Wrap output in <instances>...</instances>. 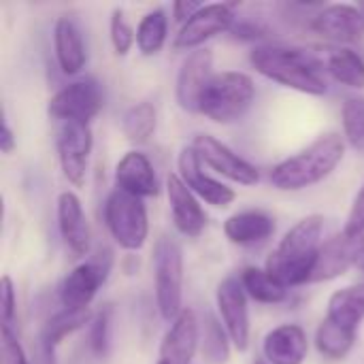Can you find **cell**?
<instances>
[{"label": "cell", "mask_w": 364, "mask_h": 364, "mask_svg": "<svg viewBox=\"0 0 364 364\" xmlns=\"http://www.w3.org/2000/svg\"><path fill=\"white\" fill-rule=\"evenodd\" d=\"M15 322H17L15 286L9 275H2V279H0V328L15 331Z\"/></svg>", "instance_id": "35"}, {"label": "cell", "mask_w": 364, "mask_h": 364, "mask_svg": "<svg viewBox=\"0 0 364 364\" xmlns=\"http://www.w3.org/2000/svg\"><path fill=\"white\" fill-rule=\"evenodd\" d=\"M230 32H232L235 36H239V38H258V36L264 34V30H262L260 26L252 23V21H243V23L235 26Z\"/></svg>", "instance_id": "39"}, {"label": "cell", "mask_w": 364, "mask_h": 364, "mask_svg": "<svg viewBox=\"0 0 364 364\" xmlns=\"http://www.w3.org/2000/svg\"><path fill=\"white\" fill-rule=\"evenodd\" d=\"M215 305L232 346L239 352H245L250 348V309L247 292L239 277H226L224 282H220Z\"/></svg>", "instance_id": "11"}, {"label": "cell", "mask_w": 364, "mask_h": 364, "mask_svg": "<svg viewBox=\"0 0 364 364\" xmlns=\"http://www.w3.org/2000/svg\"><path fill=\"white\" fill-rule=\"evenodd\" d=\"M0 363L2 364H30L28 356L17 339V331L0 328Z\"/></svg>", "instance_id": "36"}, {"label": "cell", "mask_w": 364, "mask_h": 364, "mask_svg": "<svg viewBox=\"0 0 364 364\" xmlns=\"http://www.w3.org/2000/svg\"><path fill=\"white\" fill-rule=\"evenodd\" d=\"M111 346V307H105L96 314L92 328H90V348L98 358L109 354Z\"/></svg>", "instance_id": "33"}, {"label": "cell", "mask_w": 364, "mask_h": 364, "mask_svg": "<svg viewBox=\"0 0 364 364\" xmlns=\"http://www.w3.org/2000/svg\"><path fill=\"white\" fill-rule=\"evenodd\" d=\"M90 322V309H62L51 316L41 333V350L47 360H53L55 348L73 333L83 328Z\"/></svg>", "instance_id": "24"}, {"label": "cell", "mask_w": 364, "mask_h": 364, "mask_svg": "<svg viewBox=\"0 0 364 364\" xmlns=\"http://www.w3.org/2000/svg\"><path fill=\"white\" fill-rule=\"evenodd\" d=\"M254 98L256 85L250 75L239 70L218 73L203 90L198 113L215 124H232L250 111Z\"/></svg>", "instance_id": "4"}, {"label": "cell", "mask_w": 364, "mask_h": 364, "mask_svg": "<svg viewBox=\"0 0 364 364\" xmlns=\"http://www.w3.org/2000/svg\"><path fill=\"white\" fill-rule=\"evenodd\" d=\"M358 6H360V11H363V13H364V4H358Z\"/></svg>", "instance_id": "42"}, {"label": "cell", "mask_w": 364, "mask_h": 364, "mask_svg": "<svg viewBox=\"0 0 364 364\" xmlns=\"http://www.w3.org/2000/svg\"><path fill=\"white\" fill-rule=\"evenodd\" d=\"M177 168H179L181 181L205 203H209L213 207H222V209L228 207L230 203H235V198H237L235 190L205 173V164L200 162V158L192 145L181 149V154L177 158Z\"/></svg>", "instance_id": "14"}, {"label": "cell", "mask_w": 364, "mask_h": 364, "mask_svg": "<svg viewBox=\"0 0 364 364\" xmlns=\"http://www.w3.org/2000/svg\"><path fill=\"white\" fill-rule=\"evenodd\" d=\"M364 256V235L360 232H348L346 228L322 243L318 262L311 275V282H331L343 273H348L352 267L360 264Z\"/></svg>", "instance_id": "10"}, {"label": "cell", "mask_w": 364, "mask_h": 364, "mask_svg": "<svg viewBox=\"0 0 364 364\" xmlns=\"http://www.w3.org/2000/svg\"><path fill=\"white\" fill-rule=\"evenodd\" d=\"M200 346V322L192 309H183L171 324L160 346L158 364H190Z\"/></svg>", "instance_id": "18"}, {"label": "cell", "mask_w": 364, "mask_h": 364, "mask_svg": "<svg viewBox=\"0 0 364 364\" xmlns=\"http://www.w3.org/2000/svg\"><path fill=\"white\" fill-rule=\"evenodd\" d=\"M168 17L162 9H154L139 21L136 28V47L143 55H156L166 43Z\"/></svg>", "instance_id": "31"}, {"label": "cell", "mask_w": 364, "mask_h": 364, "mask_svg": "<svg viewBox=\"0 0 364 364\" xmlns=\"http://www.w3.org/2000/svg\"><path fill=\"white\" fill-rule=\"evenodd\" d=\"M346 141L337 132H328L303 151L282 160L271 171V183L284 192H296L324 181L343 160Z\"/></svg>", "instance_id": "3"}, {"label": "cell", "mask_w": 364, "mask_h": 364, "mask_svg": "<svg viewBox=\"0 0 364 364\" xmlns=\"http://www.w3.org/2000/svg\"><path fill=\"white\" fill-rule=\"evenodd\" d=\"M230 337L222 324V320L213 316H205L200 324V352L209 364H226L230 358Z\"/></svg>", "instance_id": "29"}, {"label": "cell", "mask_w": 364, "mask_h": 364, "mask_svg": "<svg viewBox=\"0 0 364 364\" xmlns=\"http://www.w3.org/2000/svg\"><path fill=\"white\" fill-rule=\"evenodd\" d=\"M105 222L113 241L126 252H139L149 237V220L143 198L113 190L105 203Z\"/></svg>", "instance_id": "6"}, {"label": "cell", "mask_w": 364, "mask_h": 364, "mask_svg": "<svg viewBox=\"0 0 364 364\" xmlns=\"http://www.w3.org/2000/svg\"><path fill=\"white\" fill-rule=\"evenodd\" d=\"M346 141L364 154V96H350L341 109Z\"/></svg>", "instance_id": "32"}, {"label": "cell", "mask_w": 364, "mask_h": 364, "mask_svg": "<svg viewBox=\"0 0 364 364\" xmlns=\"http://www.w3.org/2000/svg\"><path fill=\"white\" fill-rule=\"evenodd\" d=\"M203 9V4L200 2H192V0H177V2H173V19L177 21V23H186L188 19H192L198 11Z\"/></svg>", "instance_id": "38"}, {"label": "cell", "mask_w": 364, "mask_h": 364, "mask_svg": "<svg viewBox=\"0 0 364 364\" xmlns=\"http://www.w3.org/2000/svg\"><path fill=\"white\" fill-rule=\"evenodd\" d=\"M241 284L245 288V292L264 305H277L284 303L288 299V288H284L282 284H277L264 269L258 267H247L241 271Z\"/></svg>", "instance_id": "27"}, {"label": "cell", "mask_w": 364, "mask_h": 364, "mask_svg": "<svg viewBox=\"0 0 364 364\" xmlns=\"http://www.w3.org/2000/svg\"><path fill=\"white\" fill-rule=\"evenodd\" d=\"M307 350V335L299 324H282L262 341V354L269 364H303Z\"/></svg>", "instance_id": "21"}, {"label": "cell", "mask_w": 364, "mask_h": 364, "mask_svg": "<svg viewBox=\"0 0 364 364\" xmlns=\"http://www.w3.org/2000/svg\"><path fill=\"white\" fill-rule=\"evenodd\" d=\"M58 160L68 183L81 188L87 177L90 156L94 147L92 128L87 124L64 122L58 132Z\"/></svg>", "instance_id": "9"}, {"label": "cell", "mask_w": 364, "mask_h": 364, "mask_svg": "<svg viewBox=\"0 0 364 364\" xmlns=\"http://www.w3.org/2000/svg\"><path fill=\"white\" fill-rule=\"evenodd\" d=\"M322 230H324L322 215L303 218L286 232V237L267 258L264 271L284 288L311 282L318 254L322 247Z\"/></svg>", "instance_id": "2"}, {"label": "cell", "mask_w": 364, "mask_h": 364, "mask_svg": "<svg viewBox=\"0 0 364 364\" xmlns=\"http://www.w3.org/2000/svg\"><path fill=\"white\" fill-rule=\"evenodd\" d=\"M109 34H111V45H113V49H115L117 55H126V53L132 49L134 41H136L134 30L130 28V23L126 21L124 13H122L119 9H115V11L111 13Z\"/></svg>", "instance_id": "34"}, {"label": "cell", "mask_w": 364, "mask_h": 364, "mask_svg": "<svg viewBox=\"0 0 364 364\" xmlns=\"http://www.w3.org/2000/svg\"><path fill=\"white\" fill-rule=\"evenodd\" d=\"M105 105V94L98 81L94 79H79L62 90H58L47 105V113L58 122H77L87 124L100 113Z\"/></svg>", "instance_id": "7"}, {"label": "cell", "mask_w": 364, "mask_h": 364, "mask_svg": "<svg viewBox=\"0 0 364 364\" xmlns=\"http://www.w3.org/2000/svg\"><path fill=\"white\" fill-rule=\"evenodd\" d=\"M53 49L58 66L64 75H77L85 66L87 53L81 30L68 17H60L53 26Z\"/></svg>", "instance_id": "22"}, {"label": "cell", "mask_w": 364, "mask_h": 364, "mask_svg": "<svg viewBox=\"0 0 364 364\" xmlns=\"http://www.w3.org/2000/svg\"><path fill=\"white\" fill-rule=\"evenodd\" d=\"M17 147V141H15V134L9 126L6 119H2V132H0V151L2 154H13V149Z\"/></svg>", "instance_id": "40"}, {"label": "cell", "mask_w": 364, "mask_h": 364, "mask_svg": "<svg viewBox=\"0 0 364 364\" xmlns=\"http://www.w3.org/2000/svg\"><path fill=\"white\" fill-rule=\"evenodd\" d=\"M252 66L267 79L309 96L328 92L326 66L309 51L284 45H258L250 53Z\"/></svg>", "instance_id": "1"}, {"label": "cell", "mask_w": 364, "mask_h": 364, "mask_svg": "<svg viewBox=\"0 0 364 364\" xmlns=\"http://www.w3.org/2000/svg\"><path fill=\"white\" fill-rule=\"evenodd\" d=\"M213 66V53L207 47H200L192 51L177 75V102L183 111L188 113H198L200 109V96L209 79L213 77L211 73Z\"/></svg>", "instance_id": "16"}, {"label": "cell", "mask_w": 364, "mask_h": 364, "mask_svg": "<svg viewBox=\"0 0 364 364\" xmlns=\"http://www.w3.org/2000/svg\"><path fill=\"white\" fill-rule=\"evenodd\" d=\"M113 256L109 250L100 252L92 260L75 267L60 286V301L64 309H90L100 286L111 273Z\"/></svg>", "instance_id": "8"}, {"label": "cell", "mask_w": 364, "mask_h": 364, "mask_svg": "<svg viewBox=\"0 0 364 364\" xmlns=\"http://www.w3.org/2000/svg\"><path fill=\"white\" fill-rule=\"evenodd\" d=\"M333 322L358 331L364 320V284L343 288L335 292L328 301V316Z\"/></svg>", "instance_id": "25"}, {"label": "cell", "mask_w": 364, "mask_h": 364, "mask_svg": "<svg viewBox=\"0 0 364 364\" xmlns=\"http://www.w3.org/2000/svg\"><path fill=\"white\" fill-rule=\"evenodd\" d=\"M156 122H158L156 107L151 102L143 100V102H136L126 109V113L122 117V130L130 143L143 145L154 136Z\"/></svg>", "instance_id": "30"}, {"label": "cell", "mask_w": 364, "mask_h": 364, "mask_svg": "<svg viewBox=\"0 0 364 364\" xmlns=\"http://www.w3.org/2000/svg\"><path fill=\"white\" fill-rule=\"evenodd\" d=\"M311 30L335 43H358L364 38V13L354 4H328L314 15Z\"/></svg>", "instance_id": "15"}, {"label": "cell", "mask_w": 364, "mask_h": 364, "mask_svg": "<svg viewBox=\"0 0 364 364\" xmlns=\"http://www.w3.org/2000/svg\"><path fill=\"white\" fill-rule=\"evenodd\" d=\"M58 228L64 245L75 258H81L92 247V228L79 196L70 190L58 196Z\"/></svg>", "instance_id": "17"}, {"label": "cell", "mask_w": 364, "mask_h": 364, "mask_svg": "<svg viewBox=\"0 0 364 364\" xmlns=\"http://www.w3.org/2000/svg\"><path fill=\"white\" fill-rule=\"evenodd\" d=\"M154 290H156V305L160 316L166 322H173L186 307L183 301V252L181 245L162 235L154 245Z\"/></svg>", "instance_id": "5"}, {"label": "cell", "mask_w": 364, "mask_h": 364, "mask_svg": "<svg viewBox=\"0 0 364 364\" xmlns=\"http://www.w3.org/2000/svg\"><path fill=\"white\" fill-rule=\"evenodd\" d=\"M115 186L132 196L147 198L160 194V181L154 164L141 151H128L115 166Z\"/></svg>", "instance_id": "20"}, {"label": "cell", "mask_w": 364, "mask_h": 364, "mask_svg": "<svg viewBox=\"0 0 364 364\" xmlns=\"http://www.w3.org/2000/svg\"><path fill=\"white\" fill-rule=\"evenodd\" d=\"M346 230L348 232H360V235H364V186L360 188V192L356 194V198H354V205H352L350 215H348Z\"/></svg>", "instance_id": "37"}, {"label": "cell", "mask_w": 364, "mask_h": 364, "mask_svg": "<svg viewBox=\"0 0 364 364\" xmlns=\"http://www.w3.org/2000/svg\"><path fill=\"white\" fill-rule=\"evenodd\" d=\"M235 6L237 4H228V2L203 4V9L179 28L173 47L196 51L209 38L232 30L235 28Z\"/></svg>", "instance_id": "12"}, {"label": "cell", "mask_w": 364, "mask_h": 364, "mask_svg": "<svg viewBox=\"0 0 364 364\" xmlns=\"http://www.w3.org/2000/svg\"><path fill=\"white\" fill-rule=\"evenodd\" d=\"M275 232V220L264 211H241L224 222V235L235 245H256Z\"/></svg>", "instance_id": "23"}, {"label": "cell", "mask_w": 364, "mask_h": 364, "mask_svg": "<svg viewBox=\"0 0 364 364\" xmlns=\"http://www.w3.org/2000/svg\"><path fill=\"white\" fill-rule=\"evenodd\" d=\"M356 337H358V331L346 328V326L333 322L331 318H324L316 331V348L324 358L341 360L352 352Z\"/></svg>", "instance_id": "26"}, {"label": "cell", "mask_w": 364, "mask_h": 364, "mask_svg": "<svg viewBox=\"0 0 364 364\" xmlns=\"http://www.w3.org/2000/svg\"><path fill=\"white\" fill-rule=\"evenodd\" d=\"M166 196L175 228L183 237H200L207 226V213L203 211L196 194L181 181L179 175H171L166 179Z\"/></svg>", "instance_id": "19"}, {"label": "cell", "mask_w": 364, "mask_h": 364, "mask_svg": "<svg viewBox=\"0 0 364 364\" xmlns=\"http://www.w3.org/2000/svg\"><path fill=\"white\" fill-rule=\"evenodd\" d=\"M326 73L354 90L364 87V58L354 49H337L326 60Z\"/></svg>", "instance_id": "28"}, {"label": "cell", "mask_w": 364, "mask_h": 364, "mask_svg": "<svg viewBox=\"0 0 364 364\" xmlns=\"http://www.w3.org/2000/svg\"><path fill=\"white\" fill-rule=\"evenodd\" d=\"M194 151L198 154L200 162L215 173L228 177L235 183L241 186H254L260 179V173L254 164L243 160L239 154H235L228 145L218 141L211 134H198L192 143Z\"/></svg>", "instance_id": "13"}, {"label": "cell", "mask_w": 364, "mask_h": 364, "mask_svg": "<svg viewBox=\"0 0 364 364\" xmlns=\"http://www.w3.org/2000/svg\"><path fill=\"white\" fill-rule=\"evenodd\" d=\"M358 267H360V269L364 271V256H363V260H360V264H358Z\"/></svg>", "instance_id": "41"}]
</instances>
